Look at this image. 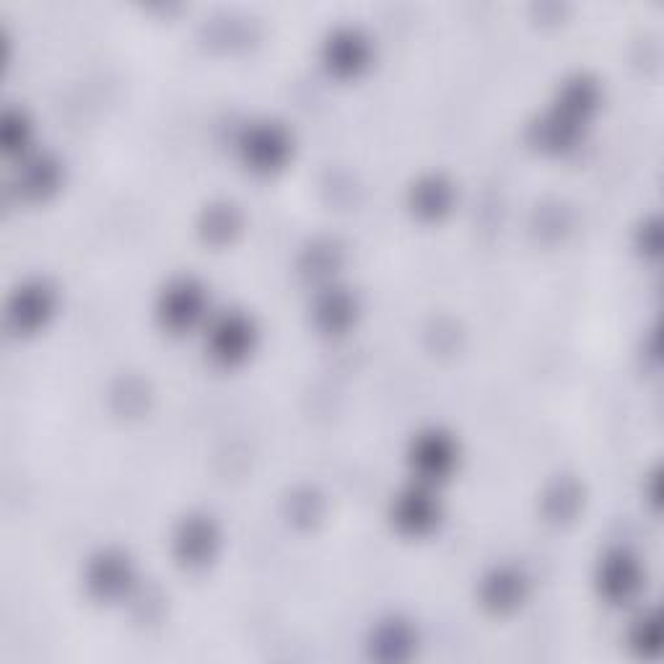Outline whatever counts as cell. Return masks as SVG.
Returning a JSON list of instances; mask_svg holds the SVG:
<instances>
[{"mask_svg":"<svg viewBox=\"0 0 664 664\" xmlns=\"http://www.w3.org/2000/svg\"><path fill=\"white\" fill-rule=\"evenodd\" d=\"M631 646L644 657H654L659 652V620L657 615L649 613L641 620H636V631L631 636Z\"/></svg>","mask_w":664,"mask_h":664,"instance_id":"cell-7","label":"cell"},{"mask_svg":"<svg viewBox=\"0 0 664 664\" xmlns=\"http://www.w3.org/2000/svg\"><path fill=\"white\" fill-rule=\"evenodd\" d=\"M203 312V291L195 283L179 281L166 288L164 301H161V317L169 327H190Z\"/></svg>","mask_w":664,"mask_h":664,"instance_id":"cell-2","label":"cell"},{"mask_svg":"<svg viewBox=\"0 0 664 664\" xmlns=\"http://www.w3.org/2000/svg\"><path fill=\"white\" fill-rule=\"evenodd\" d=\"M436 519V506L434 498L423 491H410L408 496H403L400 506H397V522L405 524L408 530L421 532L426 527H431Z\"/></svg>","mask_w":664,"mask_h":664,"instance_id":"cell-6","label":"cell"},{"mask_svg":"<svg viewBox=\"0 0 664 664\" xmlns=\"http://www.w3.org/2000/svg\"><path fill=\"white\" fill-rule=\"evenodd\" d=\"M413 460L418 462V467L426 475H444L454 462L452 444L447 439H441L439 434H428L426 439L418 441Z\"/></svg>","mask_w":664,"mask_h":664,"instance_id":"cell-4","label":"cell"},{"mask_svg":"<svg viewBox=\"0 0 664 664\" xmlns=\"http://www.w3.org/2000/svg\"><path fill=\"white\" fill-rule=\"evenodd\" d=\"M641 589L639 561L626 550H613L600 566V592L613 605L631 602Z\"/></svg>","mask_w":664,"mask_h":664,"instance_id":"cell-1","label":"cell"},{"mask_svg":"<svg viewBox=\"0 0 664 664\" xmlns=\"http://www.w3.org/2000/svg\"><path fill=\"white\" fill-rule=\"evenodd\" d=\"M252 348V327L242 317H226L213 330V356L237 361Z\"/></svg>","mask_w":664,"mask_h":664,"instance_id":"cell-3","label":"cell"},{"mask_svg":"<svg viewBox=\"0 0 664 664\" xmlns=\"http://www.w3.org/2000/svg\"><path fill=\"white\" fill-rule=\"evenodd\" d=\"M244 154H247V159L255 161L257 166H262V169H270V166H275L286 156V141H283L281 133L262 128L257 130V133H252V138L247 135Z\"/></svg>","mask_w":664,"mask_h":664,"instance_id":"cell-5","label":"cell"}]
</instances>
